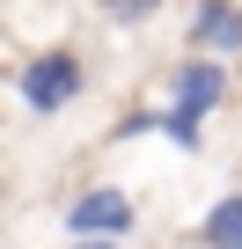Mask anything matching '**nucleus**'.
I'll return each mask as SVG.
<instances>
[{
  "mask_svg": "<svg viewBox=\"0 0 242 249\" xmlns=\"http://www.w3.org/2000/svg\"><path fill=\"white\" fill-rule=\"evenodd\" d=\"M220 88H227V81H220V66H205V59H191V66L176 73V110H169V132H176L184 147L198 140V117L220 103Z\"/></svg>",
  "mask_w": 242,
  "mask_h": 249,
  "instance_id": "1",
  "label": "nucleus"
},
{
  "mask_svg": "<svg viewBox=\"0 0 242 249\" xmlns=\"http://www.w3.org/2000/svg\"><path fill=\"white\" fill-rule=\"evenodd\" d=\"M74 95H81V59H74V52L30 59V73H22V103H30V110H59V103H74Z\"/></svg>",
  "mask_w": 242,
  "mask_h": 249,
  "instance_id": "2",
  "label": "nucleus"
},
{
  "mask_svg": "<svg viewBox=\"0 0 242 249\" xmlns=\"http://www.w3.org/2000/svg\"><path fill=\"white\" fill-rule=\"evenodd\" d=\"M66 227H74V234H125V227H132V198H125V191H88Z\"/></svg>",
  "mask_w": 242,
  "mask_h": 249,
  "instance_id": "3",
  "label": "nucleus"
},
{
  "mask_svg": "<svg viewBox=\"0 0 242 249\" xmlns=\"http://www.w3.org/2000/svg\"><path fill=\"white\" fill-rule=\"evenodd\" d=\"M191 37H198L205 52H235V44H242V8H227V0H205L198 22H191Z\"/></svg>",
  "mask_w": 242,
  "mask_h": 249,
  "instance_id": "4",
  "label": "nucleus"
},
{
  "mask_svg": "<svg viewBox=\"0 0 242 249\" xmlns=\"http://www.w3.org/2000/svg\"><path fill=\"white\" fill-rule=\"evenodd\" d=\"M205 242L213 249H242V198H220L205 213Z\"/></svg>",
  "mask_w": 242,
  "mask_h": 249,
  "instance_id": "5",
  "label": "nucleus"
},
{
  "mask_svg": "<svg viewBox=\"0 0 242 249\" xmlns=\"http://www.w3.org/2000/svg\"><path fill=\"white\" fill-rule=\"evenodd\" d=\"M103 8H110V15H147L154 0H103Z\"/></svg>",
  "mask_w": 242,
  "mask_h": 249,
  "instance_id": "6",
  "label": "nucleus"
},
{
  "mask_svg": "<svg viewBox=\"0 0 242 249\" xmlns=\"http://www.w3.org/2000/svg\"><path fill=\"white\" fill-rule=\"evenodd\" d=\"M81 249H103V242H81Z\"/></svg>",
  "mask_w": 242,
  "mask_h": 249,
  "instance_id": "7",
  "label": "nucleus"
}]
</instances>
